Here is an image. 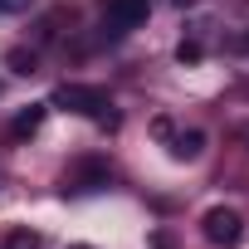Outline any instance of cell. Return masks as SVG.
<instances>
[{
  "label": "cell",
  "instance_id": "obj_1",
  "mask_svg": "<svg viewBox=\"0 0 249 249\" xmlns=\"http://www.w3.org/2000/svg\"><path fill=\"white\" fill-rule=\"evenodd\" d=\"M49 107H64V112H78V117H93L98 127H117V112H112V98H107V88H98V83H59L54 88V98H49Z\"/></svg>",
  "mask_w": 249,
  "mask_h": 249
},
{
  "label": "cell",
  "instance_id": "obj_2",
  "mask_svg": "<svg viewBox=\"0 0 249 249\" xmlns=\"http://www.w3.org/2000/svg\"><path fill=\"white\" fill-rule=\"evenodd\" d=\"M112 181V166L107 157H78L69 171H64V196H93Z\"/></svg>",
  "mask_w": 249,
  "mask_h": 249
},
{
  "label": "cell",
  "instance_id": "obj_3",
  "mask_svg": "<svg viewBox=\"0 0 249 249\" xmlns=\"http://www.w3.org/2000/svg\"><path fill=\"white\" fill-rule=\"evenodd\" d=\"M200 230H205V239H210L215 249H234V244L244 239V215H239L234 205H210L205 220H200Z\"/></svg>",
  "mask_w": 249,
  "mask_h": 249
},
{
  "label": "cell",
  "instance_id": "obj_4",
  "mask_svg": "<svg viewBox=\"0 0 249 249\" xmlns=\"http://www.w3.org/2000/svg\"><path fill=\"white\" fill-rule=\"evenodd\" d=\"M152 15V0H103V35L122 39Z\"/></svg>",
  "mask_w": 249,
  "mask_h": 249
},
{
  "label": "cell",
  "instance_id": "obj_5",
  "mask_svg": "<svg viewBox=\"0 0 249 249\" xmlns=\"http://www.w3.org/2000/svg\"><path fill=\"white\" fill-rule=\"evenodd\" d=\"M44 112H49V103H30L25 112H15V122H10V137H35L39 127H44Z\"/></svg>",
  "mask_w": 249,
  "mask_h": 249
},
{
  "label": "cell",
  "instance_id": "obj_6",
  "mask_svg": "<svg viewBox=\"0 0 249 249\" xmlns=\"http://www.w3.org/2000/svg\"><path fill=\"white\" fill-rule=\"evenodd\" d=\"M200 152H205V132H200V127H191V132H176V137H171V157H176V161H196Z\"/></svg>",
  "mask_w": 249,
  "mask_h": 249
},
{
  "label": "cell",
  "instance_id": "obj_7",
  "mask_svg": "<svg viewBox=\"0 0 249 249\" xmlns=\"http://www.w3.org/2000/svg\"><path fill=\"white\" fill-rule=\"evenodd\" d=\"M39 244H44V239H39L30 225H20V230H10L5 239H0V249H39Z\"/></svg>",
  "mask_w": 249,
  "mask_h": 249
},
{
  "label": "cell",
  "instance_id": "obj_8",
  "mask_svg": "<svg viewBox=\"0 0 249 249\" xmlns=\"http://www.w3.org/2000/svg\"><path fill=\"white\" fill-rule=\"evenodd\" d=\"M5 64H10V73H25V78H30V73L39 69V54H35V49H10Z\"/></svg>",
  "mask_w": 249,
  "mask_h": 249
},
{
  "label": "cell",
  "instance_id": "obj_9",
  "mask_svg": "<svg viewBox=\"0 0 249 249\" xmlns=\"http://www.w3.org/2000/svg\"><path fill=\"white\" fill-rule=\"evenodd\" d=\"M200 54H205L200 39H181V44H176V59H181V64H200Z\"/></svg>",
  "mask_w": 249,
  "mask_h": 249
},
{
  "label": "cell",
  "instance_id": "obj_10",
  "mask_svg": "<svg viewBox=\"0 0 249 249\" xmlns=\"http://www.w3.org/2000/svg\"><path fill=\"white\" fill-rule=\"evenodd\" d=\"M30 0H0V15H10V10H25Z\"/></svg>",
  "mask_w": 249,
  "mask_h": 249
},
{
  "label": "cell",
  "instance_id": "obj_11",
  "mask_svg": "<svg viewBox=\"0 0 249 249\" xmlns=\"http://www.w3.org/2000/svg\"><path fill=\"white\" fill-rule=\"evenodd\" d=\"M234 49H239V54H249V25H244V35L234 39Z\"/></svg>",
  "mask_w": 249,
  "mask_h": 249
},
{
  "label": "cell",
  "instance_id": "obj_12",
  "mask_svg": "<svg viewBox=\"0 0 249 249\" xmlns=\"http://www.w3.org/2000/svg\"><path fill=\"white\" fill-rule=\"evenodd\" d=\"M152 249H171V239H166V234L157 230V234H152Z\"/></svg>",
  "mask_w": 249,
  "mask_h": 249
},
{
  "label": "cell",
  "instance_id": "obj_13",
  "mask_svg": "<svg viewBox=\"0 0 249 249\" xmlns=\"http://www.w3.org/2000/svg\"><path fill=\"white\" fill-rule=\"evenodd\" d=\"M69 249H93V244H69Z\"/></svg>",
  "mask_w": 249,
  "mask_h": 249
}]
</instances>
